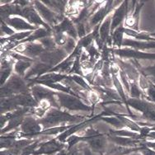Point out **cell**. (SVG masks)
<instances>
[{
	"instance_id": "obj_1",
	"label": "cell",
	"mask_w": 155,
	"mask_h": 155,
	"mask_svg": "<svg viewBox=\"0 0 155 155\" xmlns=\"http://www.w3.org/2000/svg\"><path fill=\"white\" fill-rule=\"evenodd\" d=\"M86 120V116L80 115H72L62 109L51 107L48 110L45 116L39 119V121L44 130L63 126V125H75Z\"/></svg>"
},
{
	"instance_id": "obj_2",
	"label": "cell",
	"mask_w": 155,
	"mask_h": 155,
	"mask_svg": "<svg viewBox=\"0 0 155 155\" xmlns=\"http://www.w3.org/2000/svg\"><path fill=\"white\" fill-rule=\"evenodd\" d=\"M56 98L61 109H64L67 111H85L91 112L93 115V108L87 104L83 99L68 93L56 92Z\"/></svg>"
},
{
	"instance_id": "obj_3",
	"label": "cell",
	"mask_w": 155,
	"mask_h": 155,
	"mask_svg": "<svg viewBox=\"0 0 155 155\" xmlns=\"http://www.w3.org/2000/svg\"><path fill=\"white\" fill-rule=\"evenodd\" d=\"M31 92L30 87L24 78L13 73L7 83L1 87V98H6L13 96L23 94Z\"/></svg>"
},
{
	"instance_id": "obj_4",
	"label": "cell",
	"mask_w": 155,
	"mask_h": 155,
	"mask_svg": "<svg viewBox=\"0 0 155 155\" xmlns=\"http://www.w3.org/2000/svg\"><path fill=\"white\" fill-rule=\"evenodd\" d=\"M43 130L39 118L31 114L27 115L20 127V131H17V137L18 139H32L36 137Z\"/></svg>"
},
{
	"instance_id": "obj_5",
	"label": "cell",
	"mask_w": 155,
	"mask_h": 155,
	"mask_svg": "<svg viewBox=\"0 0 155 155\" xmlns=\"http://www.w3.org/2000/svg\"><path fill=\"white\" fill-rule=\"evenodd\" d=\"M127 105L142 113L141 119L155 122V104L153 101L129 97L127 98Z\"/></svg>"
},
{
	"instance_id": "obj_6",
	"label": "cell",
	"mask_w": 155,
	"mask_h": 155,
	"mask_svg": "<svg viewBox=\"0 0 155 155\" xmlns=\"http://www.w3.org/2000/svg\"><path fill=\"white\" fill-rule=\"evenodd\" d=\"M32 4L39 13V15L41 16V18L52 29L58 24H60L65 17L63 14H59L54 12L53 10H51L50 8H48L45 4L42 3L41 1L35 0V1H32Z\"/></svg>"
},
{
	"instance_id": "obj_7",
	"label": "cell",
	"mask_w": 155,
	"mask_h": 155,
	"mask_svg": "<svg viewBox=\"0 0 155 155\" xmlns=\"http://www.w3.org/2000/svg\"><path fill=\"white\" fill-rule=\"evenodd\" d=\"M31 93L37 103L43 100H46L50 101L52 107L61 109L57 101L56 91H54L41 84H35L31 87Z\"/></svg>"
},
{
	"instance_id": "obj_8",
	"label": "cell",
	"mask_w": 155,
	"mask_h": 155,
	"mask_svg": "<svg viewBox=\"0 0 155 155\" xmlns=\"http://www.w3.org/2000/svg\"><path fill=\"white\" fill-rule=\"evenodd\" d=\"M113 52L116 57L121 60H155V53H148L129 47H121L120 49L113 48Z\"/></svg>"
},
{
	"instance_id": "obj_9",
	"label": "cell",
	"mask_w": 155,
	"mask_h": 155,
	"mask_svg": "<svg viewBox=\"0 0 155 155\" xmlns=\"http://www.w3.org/2000/svg\"><path fill=\"white\" fill-rule=\"evenodd\" d=\"M118 1H106L103 5L98 8V10L90 18L88 24H89L90 28L93 30V28L101 24L104 19L107 17L110 13L113 12L116 8L119 6L120 4H116ZM122 3V2H121Z\"/></svg>"
},
{
	"instance_id": "obj_10",
	"label": "cell",
	"mask_w": 155,
	"mask_h": 155,
	"mask_svg": "<svg viewBox=\"0 0 155 155\" xmlns=\"http://www.w3.org/2000/svg\"><path fill=\"white\" fill-rule=\"evenodd\" d=\"M17 53L22 54L24 56L28 57L34 60H38L39 56L45 52V48L39 41L37 42H27L24 44H20L13 50Z\"/></svg>"
},
{
	"instance_id": "obj_11",
	"label": "cell",
	"mask_w": 155,
	"mask_h": 155,
	"mask_svg": "<svg viewBox=\"0 0 155 155\" xmlns=\"http://www.w3.org/2000/svg\"><path fill=\"white\" fill-rule=\"evenodd\" d=\"M69 55L62 47H57L54 51L43 52L37 60L54 68V66L58 65L63 60H65Z\"/></svg>"
},
{
	"instance_id": "obj_12",
	"label": "cell",
	"mask_w": 155,
	"mask_h": 155,
	"mask_svg": "<svg viewBox=\"0 0 155 155\" xmlns=\"http://www.w3.org/2000/svg\"><path fill=\"white\" fill-rule=\"evenodd\" d=\"M66 148L65 143H62L56 138H54L45 142L40 143L38 148L34 151L32 155H54Z\"/></svg>"
},
{
	"instance_id": "obj_13",
	"label": "cell",
	"mask_w": 155,
	"mask_h": 155,
	"mask_svg": "<svg viewBox=\"0 0 155 155\" xmlns=\"http://www.w3.org/2000/svg\"><path fill=\"white\" fill-rule=\"evenodd\" d=\"M21 18L26 19L28 22L33 26L37 27H45V29H47L49 31L52 32L53 30L47 23H45L44 20L41 18V16L39 15V13L34 8L32 4V1H31V4L29 6L26 7L22 8V12H21Z\"/></svg>"
},
{
	"instance_id": "obj_14",
	"label": "cell",
	"mask_w": 155,
	"mask_h": 155,
	"mask_svg": "<svg viewBox=\"0 0 155 155\" xmlns=\"http://www.w3.org/2000/svg\"><path fill=\"white\" fill-rule=\"evenodd\" d=\"M115 62L119 67V69L123 70L125 75L127 76L130 82H134V83H138L139 78H140V72L134 64V62L133 60H129V61L121 60L118 57L115 58Z\"/></svg>"
},
{
	"instance_id": "obj_15",
	"label": "cell",
	"mask_w": 155,
	"mask_h": 155,
	"mask_svg": "<svg viewBox=\"0 0 155 155\" xmlns=\"http://www.w3.org/2000/svg\"><path fill=\"white\" fill-rule=\"evenodd\" d=\"M128 4L129 1H122V3H120L117 8H116L112 12L110 34H112L114 31L121 24H123L125 21V17L128 12Z\"/></svg>"
},
{
	"instance_id": "obj_16",
	"label": "cell",
	"mask_w": 155,
	"mask_h": 155,
	"mask_svg": "<svg viewBox=\"0 0 155 155\" xmlns=\"http://www.w3.org/2000/svg\"><path fill=\"white\" fill-rule=\"evenodd\" d=\"M144 5L143 2L140 3L136 1L135 3V8L131 14L126 15L125 21H124V27L127 29L135 31H140V27H139V22H140V15L141 9Z\"/></svg>"
},
{
	"instance_id": "obj_17",
	"label": "cell",
	"mask_w": 155,
	"mask_h": 155,
	"mask_svg": "<svg viewBox=\"0 0 155 155\" xmlns=\"http://www.w3.org/2000/svg\"><path fill=\"white\" fill-rule=\"evenodd\" d=\"M51 69H52L51 66L36 60V62H34L30 69H28V71L27 72V74L24 77V79L27 82L36 80L41 76L48 73Z\"/></svg>"
},
{
	"instance_id": "obj_18",
	"label": "cell",
	"mask_w": 155,
	"mask_h": 155,
	"mask_svg": "<svg viewBox=\"0 0 155 155\" xmlns=\"http://www.w3.org/2000/svg\"><path fill=\"white\" fill-rule=\"evenodd\" d=\"M4 21L8 24L9 27H12L13 30L19 32V31H36L38 29L39 27H35L31 24H30L28 21L21 17H11L8 18Z\"/></svg>"
},
{
	"instance_id": "obj_19",
	"label": "cell",
	"mask_w": 155,
	"mask_h": 155,
	"mask_svg": "<svg viewBox=\"0 0 155 155\" xmlns=\"http://www.w3.org/2000/svg\"><path fill=\"white\" fill-rule=\"evenodd\" d=\"M52 30L54 32L65 33L67 36H70L72 38L76 40L77 41H78V36L76 26L71 19L67 18V17H64L63 21L60 24L55 26Z\"/></svg>"
},
{
	"instance_id": "obj_20",
	"label": "cell",
	"mask_w": 155,
	"mask_h": 155,
	"mask_svg": "<svg viewBox=\"0 0 155 155\" xmlns=\"http://www.w3.org/2000/svg\"><path fill=\"white\" fill-rule=\"evenodd\" d=\"M109 142L115 143L116 145L121 147H127V148H136V147L143 146L145 143L143 140H135L133 138L122 137V136H116L112 134H107Z\"/></svg>"
},
{
	"instance_id": "obj_21",
	"label": "cell",
	"mask_w": 155,
	"mask_h": 155,
	"mask_svg": "<svg viewBox=\"0 0 155 155\" xmlns=\"http://www.w3.org/2000/svg\"><path fill=\"white\" fill-rule=\"evenodd\" d=\"M122 47H129L139 51H145L149 49H155V42L145 41H138L134 39L125 37L123 40Z\"/></svg>"
},
{
	"instance_id": "obj_22",
	"label": "cell",
	"mask_w": 155,
	"mask_h": 155,
	"mask_svg": "<svg viewBox=\"0 0 155 155\" xmlns=\"http://www.w3.org/2000/svg\"><path fill=\"white\" fill-rule=\"evenodd\" d=\"M0 9H1L0 10L1 20L4 21L11 17H17V16L21 18L22 8L12 3V1L11 3H4L3 5H1Z\"/></svg>"
},
{
	"instance_id": "obj_23",
	"label": "cell",
	"mask_w": 155,
	"mask_h": 155,
	"mask_svg": "<svg viewBox=\"0 0 155 155\" xmlns=\"http://www.w3.org/2000/svg\"><path fill=\"white\" fill-rule=\"evenodd\" d=\"M106 111L110 114V115H113V116H116V117H118L121 120V122L125 125V128L129 129V130H130L132 131L138 132V133H140V131H141L142 126H140L136 121H134V120L130 119V117L124 116V114L116 113V112H113V111H110V110H106Z\"/></svg>"
},
{
	"instance_id": "obj_24",
	"label": "cell",
	"mask_w": 155,
	"mask_h": 155,
	"mask_svg": "<svg viewBox=\"0 0 155 155\" xmlns=\"http://www.w3.org/2000/svg\"><path fill=\"white\" fill-rule=\"evenodd\" d=\"M124 36H125V27H124V25L121 24L111 34L112 48L120 49V48L122 47L123 40L125 38Z\"/></svg>"
},
{
	"instance_id": "obj_25",
	"label": "cell",
	"mask_w": 155,
	"mask_h": 155,
	"mask_svg": "<svg viewBox=\"0 0 155 155\" xmlns=\"http://www.w3.org/2000/svg\"><path fill=\"white\" fill-rule=\"evenodd\" d=\"M36 61H27V60H17L13 67V73L24 78L25 75Z\"/></svg>"
},
{
	"instance_id": "obj_26",
	"label": "cell",
	"mask_w": 155,
	"mask_h": 155,
	"mask_svg": "<svg viewBox=\"0 0 155 155\" xmlns=\"http://www.w3.org/2000/svg\"><path fill=\"white\" fill-rule=\"evenodd\" d=\"M42 3L45 4L48 8H50L51 10L59 14L64 15V10H65L66 5L68 3V1H53V0H43Z\"/></svg>"
},
{
	"instance_id": "obj_27",
	"label": "cell",
	"mask_w": 155,
	"mask_h": 155,
	"mask_svg": "<svg viewBox=\"0 0 155 155\" xmlns=\"http://www.w3.org/2000/svg\"><path fill=\"white\" fill-rule=\"evenodd\" d=\"M125 35H126V36H130L134 40H138V41L155 42V37H153L150 36V34L143 32V31H135L125 28Z\"/></svg>"
},
{
	"instance_id": "obj_28",
	"label": "cell",
	"mask_w": 155,
	"mask_h": 155,
	"mask_svg": "<svg viewBox=\"0 0 155 155\" xmlns=\"http://www.w3.org/2000/svg\"><path fill=\"white\" fill-rule=\"evenodd\" d=\"M100 74L103 79L105 85L110 88H114L112 78H111V72H110V62H104Z\"/></svg>"
},
{
	"instance_id": "obj_29",
	"label": "cell",
	"mask_w": 155,
	"mask_h": 155,
	"mask_svg": "<svg viewBox=\"0 0 155 155\" xmlns=\"http://www.w3.org/2000/svg\"><path fill=\"white\" fill-rule=\"evenodd\" d=\"M108 134H112V135H116V136H122V137H129L133 138L135 140H141L140 133L138 132L132 131L130 130H125V129H120V130H109ZM144 141V140H143Z\"/></svg>"
},
{
	"instance_id": "obj_30",
	"label": "cell",
	"mask_w": 155,
	"mask_h": 155,
	"mask_svg": "<svg viewBox=\"0 0 155 155\" xmlns=\"http://www.w3.org/2000/svg\"><path fill=\"white\" fill-rule=\"evenodd\" d=\"M101 116L99 118V120H103L106 123H107L109 125H112L114 128H116V130H120V129H125V125L121 122V120L116 117V116Z\"/></svg>"
},
{
	"instance_id": "obj_31",
	"label": "cell",
	"mask_w": 155,
	"mask_h": 155,
	"mask_svg": "<svg viewBox=\"0 0 155 155\" xmlns=\"http://www.w3.org/2000/svg\"><path fill=\"white\" fill-rule=\"evenodd\" d=\"M81 54H78L77 56H76L74 62V64L72 66L71 69H70V71H69L68 75H78V76H81V77L85 78V74H84V70L82 69V66H81L80 63Z\"/></svg>"
},
{
	"instance_id": "obj_32",
	"label": "cell",
	"mask_w": 155,
	"mask_h": 155,
	"mask_svg": "<svg viewBox=\"0 0 155 155\" xmlns=\"http://www.w3.org/2000/svg\"><path fill=\"white\" fill-rule=\"evenodd\" d=\"M68 76L74 82L75 84H77L78 86L83 87L84 89H85L87 92H91L93 90V87H91V85L87 83V81L84 77H81L78 75H68Z\"/></svg>"
},
{
	"instance_id": "obj_33",
	"label": "cell",
	"mask_w": 155,
	"mask_h": 155,
	"mask_svg": "<svg viewBox=\"0 0 155 155\" xmlns=\"http://www.w3.org/2000/svg\"><path fill=\"white\" fill-rule=\"evenodd\" d=\"M38 41L43 45V47L45 48V51H54L58 47L56 45V43L54 41L53 36H47V37H45V38L41 39V40H39Z\"/></svg>"
},
{
	"instance_id": "obj_34",
	"label": "cell",
	"mask_w": 155,
	"mask_h": 155,
	"mask_svg": "<svg viewBox=\"0 0 155 155\" xmlns=\"http://www.w3.org/2000/svg\"><path fill=\"white\" fill-rule=\"evenodd\" d=\"M52 36L54 37V41L56 43V45L58 47H64V46L66 41H67V38H68V36L65 33L52 31Z\"/></svg>"
},
{
	"instance_id": "obj_35",
	"label": "cell",
	"mask_w": 155,
	"mask_h": 155,
	"mask_svg": "<svg viewBox=\"0 0 155 155\" xmlns=\"http://www.w3.org/2000/svg\"><path fill=\"white\" fill-rule=\"evenodd\" d=\"M137 84L139 87H140V89L142 90L144 93H146V92L149 90L150 86H151V82L149 80V78L146 76L142 74H140Z\"/></svg>"
},
{
	"instance_id": "obj_36",
	"label": "cell",
	"mask_w": 155,
	"mask_h": 155,
	"mask_svg": "<svg viewBox=\"0 0 155 155\" xmlns=\"http://www.w3.org/2000/svg\"><path fill=\"white\" fill-rule=\"evenodd\" d=\"M137 68L140 74H142L146 77H155V64L153 65L147 67H141L140 64H138Z\"/></svg>"
},
{
	"instance_id": "obj_37",
	"label": "cell",
	"mask_w": 155,
	"mask_h": 155,
	"mask_svg": "<svg viewBox=\"0 0 155 155\" xmlns=\"http://www.w3.org/2000/svg\"><path fill=\"white\" fill-rule=\"evenodd\" d=\"M78 43L81 45V47L83 49H86L87 47H88L90 45L94 43V36H93V33L90 32L84 37L79 39Z\"/></svg>"
},
{
	"instance_id": "obj_38",
	"label": "cell",
	"mask_w": 155,
	"mask_h": 155,
	"mask_svg": "<svg viewBox=\"0 0 155 155\" xmlns=\"http://www.w3.org/2000/svg\"><path fill=\"white\" fill-rule=\"evenodd\" d=\"M77 43L78 41H76V40H74V38H72V37L68 36L66 44L64 45V46L62 48L66 51V52H67V54H70L71 53H73L74 51L75 50V48H76V46H77Z\"/></svg>"
},
{
	"instance_id": "obj_39",
	"label": "cell",
	"mask_w": 155,
	"mask_h": 155,
	"mask_svg": "<svg viewBox=\"0 0 155 155\" xmlns=\"http://www.w3.org/2000/svg\"><path fill=\"white\" fill-rule=\"evenodd\" d=\"M17 31L12 29L6 24V22L3 20H1V36L2 37H7V36H11L14 35Z\"/></svg>"
},
{
	"instance_id": "obj_40",
	"label": "cell",
	"mask_w": 155,
	"mask_h": 155,
	"mask_svg": "<svg viewBox=\"0 0 155 155\" xmlns=\"http://www.w3.org/2000/svg\"><path fill=\"white\" fill-rule=\"evenodd\" d=\"M40 142H41V140H37V139H36L31 144L26 147V148L21 151L20 155H32L34 151L36 150V149L38 148L39 144H40Z\"/></svg>"
},
{
	"instance_id": "obj_41",
	"label": "cell",
	"mask_w": 155,
	"mask_h": 155,
	"mask_svg": "<svg viewBox=\"0 0 155 155\" xmlns=\"http://www.w3.org/2000/svg\"><path fill=\"white\" fill-rule=\"evenodd\" d=\"M143 155H155V151L153 149H149V147H147L145 145V143L143 144V146L140 147V150H139Z\"/></svg>"
},
{
	"instance_id": "obj_42",
	"label": "cell",
	"mask_w": 155,
	"mask_h": 155,
	"mask_svg": "<svg viewBox=\"0 0 155 155\" xmlns=\"http://www.w3.org/2000/svg\"><path fill=\"white\" fill-rule=\"evenodd\" d=\"M145 94L149 97V98L150 99V101H153L155 104V90L152 87V84H151V86H150V87H149V90L147 91Z\"/></svg>"
},
{
	"instance_id": "obj_43",
	"label": "cell",
	"mask_w": 155,
	"mask_h": 155,
	"mask_svg": "<svg viewBox=\"0 0 155 155\" xmlns=\"http://www.w3.org/2000/svg\"><path fill=\"white\" fill-rule=\"evenodd\" d=\"M145 145L149 147V149H153L155 151V141H146L145 142Z\"/></svg>"
},
{
	"instance_id": "obj_44",
	"label": "cell",
	"mask_w": 155,
	"mask_h": 155,
	"mask_svg": "<svg viewBox=\"0 0 155 155\" xmlns=\"http://www.w3.org/2000/svg\"><path fill=\"white\" fill-rule=\"evenodd\" d=\"M91 149L88 147V145L84 148V155H92V153H91Z\"/></svg>"
},
{
	"instance_id": "obj_45",
	"label": "cell",
	"mask_w": 155,
	"mask_h": 155,
	"mask_svg": "<svg viewBox=\"0 0 155 155\" xmlns=\"http://www.w3.org/2000/svg\"><path fill=\"white\" fill-rule=\"evenodd\" d=\"M1 155H13L12 153L9 151V149H2L1 150Z\"/></svg>"
},
{
	"instance_id": "obj_46",
	"label": "cell",
	"mask_w": 155,
	"mask_h": 155,
	"mask_svg": "<svg viewBox=\"0 0 155 155\" xmlns=\"http://www.w3.org/2000/svg\"><path fill=\"white\" fill-rule=\"evenodd\" d=\"M149 78V80L153 84H154L155 85V77H147Z\"/></svg>"
},
{
	"instance_id": "obj_47",
	"label": "cell",
	"mask_w": 155,
	"mask_h": 155,
	"mask_svg": "<svg viewBox=\"0 0 155 155\" xmlns=\"http://www.w3.org/2000/svg\"><path fill=\"white\" fill-rule=\"evenodd\" d=\"M149 131H155V125H153V126L149 128Z\"/></svg>"
},
{
	"instance_id": "obj_48",
	"label": "cell",
	"mask_w": 155,
	"mask_h": 155,
	"mask_svg": "<svg viewBox=\"0 0 155 155\" xmlns=\"http://www.w3.org/2000/svg\"><path fill=\"white\" fill-rule=\"evenodd\" d=\"M150 36H153H153L155 37V31H154V32H153V33H150Z\"/></svg>"
},
{
	"instance_id": "obj_49",
	"label": "cell",
	"mask_w": 155,
	"mask_h": 155,
	"mask_svg": "<svg viewBox=\"0 0 155 155\" xmlns=\"http://www.w3.org/2000/svg\"><path fill=\"white\" fill-rule=\"evenodd\" d=\"M151 84H152V87H153V88H154V90H155V85H154V84H153L152 83H151Z\"/></svg>"
}]
</instances>
